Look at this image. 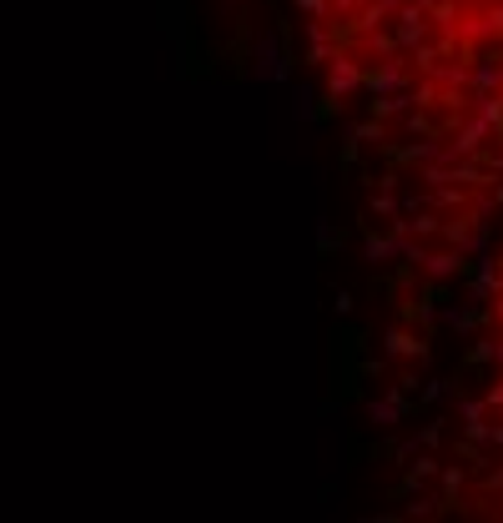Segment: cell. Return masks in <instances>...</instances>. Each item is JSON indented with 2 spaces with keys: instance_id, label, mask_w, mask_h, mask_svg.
<instances>
[{
  "instance_id": "obj_22",
  "label": "cell",
  "mask_w": 503,
  "mask_h": 523,
  "mask_svg": "<svg viewBox=\"0 0 503 523\" xmlns=\"http://www.w3.org/2000/svg\"><path fill=\"white\" fill-rule=\"evenodd\" d=\"M297 5H302L307 15H322V11H327V0H297Z\"/></svg>"
},
{
  "instance_id": "obj_3",
  "label": "cell",
  "mask_w": 503,
  "mask_h": 523,
  "mask_svg": "<svg viewBox=\"0 0 503 523\" xmlns=\"http://www.w3.org/2000/svg\"><path fill=\"white\" fill-rule=\"evenodd\" d=\"M423 36H428V5H423V0H418V5L402 0V5H398V40H402V51H413Z\"/></svg>"
},
{
  "instance_id": "obj_17",
  "label": "cell",
  "mask_w": 503,
  "mask_h": 523,
  "mask_svg": "<svg viewBox=\"0 0 503 523\" xmlns=\"http://www.w3.org/2000/svg\"><path fill=\"white\" fill-rule=\"evenodd\" d=\"M388 192H393V187H388ZM388 192H383V196H373V212H383V217H393V212H398V202H393Z\"/></svg>"
},
{
  "instance_id": "obj_16",
  "label": "cell",
  "mask_w": 503,
  "mask_h": 523,
  "mask_svg": "<svg viewBox=\"0 0 503 523\" xmlns=\"http://www.w3.org/2000/svg\"><path fill=\"white\" fill-rule=\"evenodd\" d=\"M448 327H458V332H473V327H478V312H448Z\"/></svg>"
},
{
  "instance_id": "obj_5",
  "label": "cell",
  "mask_w": 503,
  "mask_h": 523,
  "mask_svg": "<svg viewBox=\"0 0 503 523\" xmlns=\"http://www.w3.org/2000/svg\"><path fill=\"white\" fill-rule=\"evenodd\" d=\"M473 116H483L493 131L503 126V91H478L473 96Z\"/></svg>"
},
{
  "instance_id": "obj_19",
  "label": "cell",
  "mask_w": 503,
  "mask_h": 523,
  "mask_svg": "<svg viewBox=\"0 0 503 523\" xmlns=\"http://www.w3.org/2000/svg\"><path fill=\"white\" fill-rule=\"evenodd\" d=\"M443 488H448V493H458V488H463V473L448 468V473H443Z\"/></svg>"
},
{
  "instance_id": "obj_10",
  "label": "cell",
  "mask_w": 503,
  "mask_h": 523,
  "mask_svg": "<svg viewBox=\"0 0 503 523\" xmlns=\"http://www.w3.org/2000/svg\"><path fill=\"white\" fill-rule=\"evenodd\" d=\"M367 418H373L377 428L398 423V418H402V393H393V397H383V403H373V408H367Z\"/></svg>"
},
{
  "instance_id": "obj_7",
  "label": "cell",
  "mask_w": 503,
  "mask_h": 523,
  "mask_svg": "<svg viewBox=\"0 0 503 523\" xmlns=\"http://www.w3.org/2000/svg\"><path fill=\"white\" fill-rule=\"evenodd\" d=\"M388 353H393V358H423L428 347H423V343H418L413 332H402V327H393V332H388Z\"/></svg>"
},
{
  "instance_id": "obj_21",
  "label": "cell",
  "mask_w": 503,
  "mask_h": 523,
  "mask_svg": "<svg viewBox=\"0 0 503 523\" xmlns=\"http://www.w3.org/2000/svg\"><path fill=\"white\" fill-rule=\"evenodd\" d=\"M489 26H493V36H503V5H493L489 11Z\"/></svg>"
},
{
  "instance_id": "obj_14",
  "label": "cell",
  "mask_w": 503,
  "mask_h": 523,
  "mask_svg": "<svg viewBox=\"0 0 503 523\" xmlns=\"http://www.w3.org/2000/svg\"><path fill=\"white\" fill-rule=\"evenodd\" d=\"M292 111H297V121H313V116H317V111H313V91H307V86L297 91V101H292Z\"/></svg>"
},
{
  "instance_id": "obj_23",
  "label": "cell",
  "mask_w": 503,
  "mask_h": 523,
  "mask_svg": "<svg viewBox=\"0 0 503 523\" xmlns=\"http://www.w3.org/2000/svg\"><path fill=\"white\" fill-rule=\"evenodd\" d=\"M483 488H489V493H499V488H503V473H489V478H483Z\"/></svg>"
},
{
  "instance_id": "obj_25",
  "label": "cell",
  "mask_w": 503,
  "mask_h": 523,
  "mask_svg": "<svg viewBox=\"0 0 503 523\" xmlns=\"http://www.w3.org/2000/svg\"><path fill=\"white\" fill-rule=\"evenodd\" d=\"M493 318H499V322H503V297H499V307H493Z\"/></svg>"
},
{
  "instance_id": "obj_20",
  "label": "cell",
  "mask_w": 503,
  "mask_h": 523,
  "mask_svg": "<svg viewBox=\"0 0 503 523\" xmlns=\"http://www.w3.org/2000/svg\"><path fill=\"white\" fill-rule=\"evenodd\" d=\"M317 247H322V252H332V247H338V237H332V227H317Z\"/></svg>"
},
{
  "instance_id": "obj_8",
  "label": "cell",
  "mask_w": 503,
  "mask_h": 523,
  "mask_svg": "<svg viewBox=\"0 0 503 523\" xmlns=\"http://www.w3.org/2000/svg\"><path fill=\"white\" fill-rule=\"evenodd\" d=\"M473 86L478 91H503V61L483 56V65H473Z\"/></svg>"
},
{
  "instance_id": "obj_4",
  "label": "cell",
  "mask_w": 503,
  "mask_h": 523,
  "mask_svg": "<svg viewBox=\"0 0 503 523\" xmlns=\"http://www.w3.org/2000/svg\"><path fill=\"white\" fill-rule=\"evenodd\" d=\"M257 81H287V61H282V46H277V36L257 40Z\"/></svg>"
},
{
  "instance_id": "obj_24",
  "label": "cell",
  "mask_w": 503,
  "mask_h": 523,
  "mask_svg": "<svg viewBox=\"0 0 503 523\" xmlns=\"http://www.w3.org/2000/svg\"><path fill=\"white\" fill-rule=\"evenodd\" d=\"M493 358H499V362H503V337H499V343H493Z\"/></svg>"
},
{
  "instance_id": "obj_18",
  "label": "cell",
  "mask_w": 503,
  "mask_h": 523,
  "mask_svg": "<svg viewBox=\"0 0 503 523\" xmlns=\"http://www.w3.org/2000/svg\"><path fill=\"white\" fill-rule=\"evenodd\" d=\"M483 408H503V383H493L489 393H483Z\"/></svg>"
},
{
  "instance_id": "obj_6",
  "label": "cell",
  "mask_w": 503,
  "mask_h": 523,
  "mask_svg": "<svg viewBox=\"0 0 503 523\" xmlns=\"http://www.w3.org/2000/svg\"><path fill=\"white\" fill-rule=\"evenodd\" d=\"M418 267H423L428 277H453V272L463 267V252H433V257H423Z\"/></svg>"
},
{
  "instance_id": "obj_9",
  "label": "cell",
  "mask_w": 503,
  "mask_h": 523,
  "mask_svg": "<svg viewBox=\"0 0 503 523\" xmlns=\"http://www.w3.org/2000/svg\"><path fill=\"white\" fill-rule=\"evenodd\" d=\"M327 56H332L327 26H322V21H313V26H307V61H327Z\"/></svg>"
},
{
  "instance_id": "obj_2",
  "label": "cell",
  "mask_w": 503,
  "mask_h": 523,
  "mask_svg": "<svg viewBox=\"0 0 503 523\" xmlns=\"http://www.w3.org/2000/svg\"><path fill=\"white\" fill-rule=\"evenodd\" d=\"M408 81V56H393V61H383L377 71H367L363 76V86L373 91V96H393V91Z\"/></svg>"
},
{
  "instance_id": "obj_26",
  "label": "cell",
  "mask_w": 503,
  "mask_h": 523,
  "mask_svg": "<svg viewBox=\"0 0 503 523\" xmlns=\"http://www.w3.org/2000/svg\"><path fill=\"white\" fill-rule=\"evenodd\" d=\"M226 5H232V0H226Z\"/></svg>"
},
{
  "instance_id": "obj_11",
  "label": "cell",
  "mask_w": 503,
  "mask_h": 523,
  "mask_svg": "<svg viewBox=\"0 0 503 523\" xmlns=\"http://www.w3.org/2000/svg\"><path fill=\"white\" fill-rule=\"evenodd\" d=\"M363 257L367 262H388V257H398V237H367Z\"/></svg>"
},
{
  "instance_id": "obj_12",
  "label": "cell",
  "mask_w": 503,
  "mask_h": 523,
  "mask_svg": "<svg viewBox=\"0 0 503 523\" xmlns=\"http://www.w3.org/2000/svg\"><path fill=\"white\" fill-rule=\"evenodd\" d=\"M458 413H463V428L473 433L478 423H483V413H489V408H483V403H458Z\"/></svg>"
},
{
  "instance_id": "obj_15",
  "label": "cell",
  "mask_w": 503,
  "mask_h": 523,
  "mask_svg": "<svg viewBox=\"0 0 503 523\" xmlns=\"http://www.w3.org/2000/svg\"><path fill=\"white\" fill-rule=\"evenodd\" d=\"M352 136H357V141H383V136H388V131H383V116H377V121H363Z\"/></svg>"
},
{
  "instance_id": "obj_13",
  "label": "cell",
  "mask_w": 503,
  "mask_h": 523,
  "mask_svg": "<svg viewBox=\"0 0 503 523\" xmlns=\"http://www.w3.org/2000/svg\"><path fill=\"white\" fill-rule=\"evenodd\" d=\"M428 473H438V463H433V458H418V463H413V473L402 478V488H418V478H428Z\"/></svg>"
},
{
  "instance_id": "obj_1",
  "label": "cell",
  "mask_w": 503,
  "mask_h": 523,
  "mask_svg": "<svg viewBox=\"0 0 503 523\" xmlns=\"http://www.w3.org/2000/svg\"><path fill=\"white\" fill-rule=\"evenodd\" d=\"M363 86V61L357 56H327V96L342 101L352 91Z\"/></svg>"
}]
</instances>
